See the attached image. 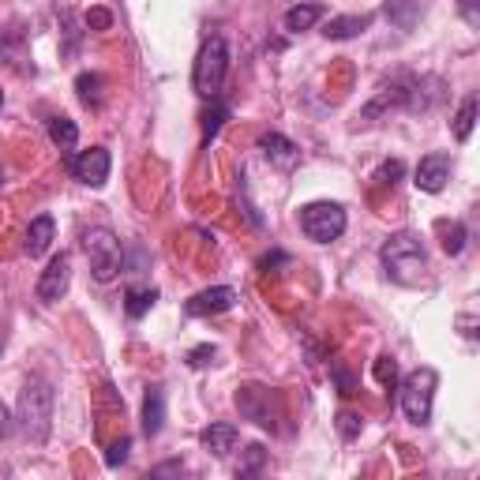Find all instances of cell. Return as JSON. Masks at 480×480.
Segmentation results:
<instances>
[{
    "mask_svg": "<svg viewBox=\"0 0 480 480\" xmlns=\"http://www.w3.org/2000/svg\"><path fill=\"white\" fill-rule=\"evenodd\" d=\"M154 301H158V290H128V315L132 319H143L150 308H154Z\"/></svg>",
    "mask_w": 480,
    "mask_h": 480,
    "instance_id": "44dd1931",
    "label": "cell"
},
{
    "mask_svg": "<svg viewBox=\"0 0 480 480\" xmlns=\"http://www.w3.org/2000/svg\"><path fill=\"white\" fill-rule=\"evenodd\" d=\"M230 72V46L221 35L207 38L199 56H196V72H191V87H196L203 98H221V83Z\"/></svg>",
    "mask_w": 480,
    "mask_h": 480,
    "instance_id": "3957f363",
    "label": "cell"
},
{
    "mask_svg": "<svg viewBox=\"0 0 480 480\" xmlns=\"http://www.w3.org/2000/svg\"><path fill=\"white\" fill-rule=\"evenodd\" d=\"M331 375H334V383L342 387V394H357V379L345 372V364H334V368H331Z\"/></svg>",
    "mask_w": 480,
    "mask_h": 480,
    "instance_id": "484cf974",
    "label": "cell"
},
{
    "mask_svg": "<svg viewBox=\"0 0 480 480\" xmlns=\"http://www.w3.org/2000/svg\"><path fill=\"white\" fill-rule=\"evenodd\" d=\"M301 230L315 244H331L345 233V207L342 203H308L301 210Z\"/></svg>",
    "mask_w": 480,
    "mask_h": 480,
    "instance_id": "8992f818",
    "label": "cell"
},
{
    "mask_svg": "<svg viewBox=\"0 0 480 480\" xmlns=\"http://www.w3.org/2000/svg\"><path fill=\"white\" fill-rule=\"evenodd\" d=\"M375 379L383 383V387H394V383H398V364L391 357H379L375 361Z\"/></svg>",
    "mask_w": 480,
    "mask_h": 480,
    "instance_id": "d4e9b609",
    "label": "cell"
},
{
    "mask_svg": "<svg viewBox=\"0 0 480 480\" xmlns=\"http://www.w3.org/2000/svg\"><path fill=\"white\" fill-rule=\"evenodd\" d=\"M237 439H240V432H237V424H210V428H203L199 432V443H203V451H210L214 458H226L233 446H237Z\"/></svg>",
    "mask_w": 480,
    "mask_h": 480,
    "instance_id": "7c38bea8",
    "label": "cell"
},
{
    "mask_svg": "<svg viewBox=\"0 0 480 480\" xmlns=\"http://www.w3.org/2000/svg\"><path fill=\"white\" fill-rule=\"evenodd\" d=\"M458 8H462V15L469 23H476V0H458Z\"/></svg>",
    "mask_w": 480,
    "mask_h": 480,
    "instance_id": "1f68e13d",
    "label": "cell"
},
{
    "mask_svg": "<svg viewBox=\"0 0 480 480\" xmlns=\"http://www.w3.org/2000/svg\"><path fill=\"white\" fill-rule=\"evenodd\" d=\"M68 169H72V177H76L79 184H87V188H102V184L109 180L113 158H109L106 147H90V150H83V154L72 158Z\"/></svg>",
    "mask_w": 480,
    "mask_h": 480,
    "instance_id": "52a82bcc",
    "label": "cell"
},
{
    "mask_svg": "<svg viewBox=\"0 0 480 480\" xmlns=\"http://www.w3.org/2000/svg\"><path fill=\"white\" fill-rule=\"evenodd\" d=\"M12 428H15V417L8 413V405L0 402V439H8V435H12Z\"/></svg>",
    "mask_w": 480,
    "mask_h": 480,
    "instance_id": "4dcf8cb0",
    "label": "cell"
},
{
    "mask_svg": "<svg viewBox=\"0 0 480 480\" xmlns=\"http://www.w3.org/2000/svg\"><path fill=\"white\" fill-rule=\"evenodd\" d=\"M263 462H267V451H263L260 443H251L248 451H244V462L237 465V473H240V476H251V473H260V469H263Z\"/></svg>",
    "mask_w": 480,
    "mask_h": 480,
    "instance_id": "603a6c76",
    "label": "cell"
},
{
    "mask_svg": "<svg viewBox=\"0 0 480 480\" xmlns=\"http://www.w3.org/2000/svg\"><path fill=\"white\" fill-rule=\"evenodd\" d=\"M214 353H218L214 345H199V349H191V353H188V364H191V368H207V364L214 361Z\"/></svg>",
    "mask_w": 480,
    "mask_h": 480,
    "instance_id": "83f0119b",
    "label": "cell"
},
{
    "mask_svg": "<svg viewBox=\"0 0 480 480\" xmlns=\"http://www.w3.org/2000/svg\"><path fill=\"white\" fill-rule=\"evenodd\" d=\"M383 260V271L387 278H394L398 285H417L428 271V255H424V244L413 237V233H394L379 251Z\"/></svg>",
    "mask_w": 480,
    "mask_h": 480,
    "instance_id": "7a4b0ae2",
    "label": "cell"
},
{
    "mask_svg": "<svg viewBox=\"0 0 480 480\" xmlns=\"http://www.w3.org/2000/svg\"><path fill=\"white\" fill-rule=\"evenodd\" d=\"M76 90H79V102H83V106H90V109L102 106V76L83 72V76L76 79Z\"/></svg>",
    "mask_w": 480,
    "mask_h": 480,
    "instance_id": "d6986e66",
    "label": "cell"
},
{
    "mask_svg": "<svg viewBox=\"0 0 480 480\" xmlns=\"http://www.w3.org/2000/svg\"><path fill=\"white\" fill-rule=\"evenodd\" d=\"M435 387H439V375L435 368H417L402 379V409L413 424H428L432 421V402H435Z\"/></svg>",
    "mask_w": 480,
    "mask_h": 480,
    "instance_id": "277c9868",
    "label": "cell"
},
{
    "mask_svg": "<svg viewBox=\"0 0 480 480\" xmlns=\"http://www.w3.org/2000/svg\"><path fill=\"white\" fill-rule=\"evenodd\" d=\"M0 109H5V90H0Z\"/></svg>",
    "mask_w": 480,
    "mask_h": 480,
    "instance_id": "d6a6232c",
    "label": "cell"
},
{
    "mask_svg": "<svg viewBox=\"0 0 480 480\" xmlns=\"http://www.w3.org/2000/svg\"><path fill=\"white\" fill-rule=\"evenodd\" d=\"M233 304H237V290L214 285V290H203L188 301V315H218V311H230Z\"/></svg>",
    "mask_w": 480,
    "mask_h": 480,
    "instance_id": "30bf717a",
    "label": "cell"
},
{
    "mask_svg": "<svg viewBox=\"0 0 480 480\" xmlns=\"http://www.w3.org/2000/svg\"><path fill=\"white\" fill-rule=\"evenodd\" d=\"M260 150L271 158V162H274L278 169H297V166H301V147H297L293 139L278 136V132L260 136Z\"/></svg>",
    "mask_w": 480,
    "mask_h": 480,
    "instance_id": "8fae6325",
    "label": "cell"
},
{
    "mask_svg": "<svg viewBox=\"0 0 480 480\" xmlns=\"http://www.w3.org/2000/svg\"><path fill=\"white\" fill-rule=\"evenodd\" d=\"M226 120H230V106L221 98H210V109L203 113V143H210L221 132V124H226Z\"/></svg>",
    "mask_w": 480,
    "mask_h": 480,
    "instance_id": "ac0fdd59",
    "label": "cell"
},
{
    "mask_svg": "<svg viewBox=\"0 0 480 480\" xmlns=\"http://www.w3.org/2000/svg\"><path fill=\"white\" fill-rule=\"evenodd\" d=\"M361 428H364V417H361V413H353V409H342V413H338V432H342V439H357Z\"/></svg>",
    "mask_w": 480,
    "mask_h": 480,
    "instance_id": "cb8c5ba5",
    "label": "cell"
},
{
    "mask_svg": "<svg viewBox=\"0 0 480 480\" xmlns=\"http://www.w3.org/2000/svg\"><path fill=\"white\" fill-rule=\"evenodd\" d=\"M368 23H372V15H338V19L327 23L323 35L334 38V42H345V38H357Z\"/></svg>",
    "mask_w": 480,
    "mask_h": 480,
    "instance_id": "9a60e30c",
    "label": "cell"
},
{
    "mask_svg": "<svg viewBox=\"0 0 480 480\" xmlns=\"http://www.w3.org/2000/svg\"><path fill=\"white\" fill-rule=\"evenodd\" d=\"M473 124H476V98L469 94V98L462 102V109H458V117H454V139L458 143H465L473 136Z\"/></svg>",
    "mask_w": 480,
    "mask_h": 480,
    "instance_id": "ffe728a7",
    "label": "cell"
},
{
    "mask_svg": "<svg viewBox=\"0 0 480 480\" xmlns=\"http://www.w3.org/2000/svg\"><path fill=\"white\" fill-rule=\"evenodd\" d=\"M53 218L49 214H38L35 221H30V230H26V240H23V251L30 255V260H38V255H46L49 251V244H53Z\"/></svg>",
    "mask_w": 480,
    "mask_h": 480,
    "instance_id": "4fadbf2b",
    "label": "cell"
},
{
    "mask_svg": "<svg viewBox=\"0 0 480 480\" xmlns=\"http://www.w3.org/2000/svg\"><path fill=\"white\" fill-rule=\"evenodd\" d=\"M49 139H53L60 150H76V143H79V128H76V120H68V117H53V120H49Z\"/></svg>",
    "mask_w": 480,
    "mask_h": 480,
    "instance_id": "e0dca14e",
    "label": "cell"
},
{
    "mask_svg": "<svg viewBox=\"0 0 480 480\" xmlns=\"http://www.w3.org/2000/svg\"><path fill=\"white\" fill-rule=\"evenodd\" d=\"M128 446H132V439H120V443L113 446V451H109V465H113V469L128 462Z\"/></svg>",
    "mask_w": 480,
    "mask_h": 480,
    "instance_id": "f546056e",
    "label": "cell"
},
{
    "mask_svg": "<svg viewBox=\"0 0 480 480\" xmlns=\"http://www.w3.org/2000/svg\"><path fill=\"white\" fill-rule=\"evenodd\" d=\"M19 428L30 443H46L53 428V387L42 375H30L26 387L19 391Z\"/></svg>",
    "mask_w": 480,
    "mask_h": 480,
    "instance_id": "6da1fadb",
    "label": "cell"
},
{
    "mask_svg": "<svg viewBox=\"0 0 480 480\" xmlns=\"http://www.w3.org/2000/svg\"><path fill=\"white\" fill-rule=\"evenodd\" d=\"M398 177H402V162H387V166H379V173H375L379 184H398Z\"/></svg>",
    "mask_w": 480,
    "mask_h": 480,
    "instance_id": "f1b7e54d",
    "label": "cell"
},
{
    "mask_svg": "<svg viewBox=\"0 0 480 480\" xmlns=\"http://www.w3.org/2000/svg\"><path fill=\"white\" fill-rule=\"evenodd\" d=\"M162 428H166V391L162 387H147V398H143V432L158 435Z\"/></svg>",
    "mask_w": 480,
    "mask_h": 480,
    "instance_id": "5bb4252c",
    "label": "cell"
},
{
    "mask_svg": "<svg viewBox=\"0 0 480 480\" xmlns=\"http://www.w3.org/2000/svg\"><path fill=\"white\" fill-rule=\"evenodd\" d=\"M68 281H72V260H68V255H56V260L38 278V301L42 304H56L64 293H68Z\"/></svg>",
    "mask_w": 480,
    "mask_h": 480,
    "instance_id": "9c48e42d",
    "label": "cell"
},
{
    "mask_svg": "<svg viewBox=\"0 0 480 480\" xmlns=\"http://www.w3.org/2000/svg\"><path fill=\"white\" fill-rule=\"evenodd\" d=\"M83 23H87V26H90V30H109V26H113V15H109V12H106V8H90V12H87V19H83Z\"/></svg>",
    "mask_w": 480,
    "mask_h": 480,
    "instance_id": "4316f807",
    "label": "cell"
},
{
    "mask_svg": "<svg viewBox=\"0 0 480 480\" xmlns=\"http://www.w3.org/2000/svg\"><path fill=\"white\" fill-rule=\"evenodd\" d=\"M465 226L462 221H451V226H443V248H446V255H462L465 251Z\"/></svg>",
    "mask_w": 480,
    "mask_h": 480,
    "instance_id": "7402d4cb",
    "label": "cell"
},
{
    "mask_svg": "<svg viewBox=\"0 0 480 480\" xmlns=\"http://www.w3.org/2000/svg\"><path fill=\"white\" fill-rule=\"evenodd\" d=\"M83 248L90 255V271H94V278H98V281H113L120 274V267H124V248H120V240H117L113 230H106V226L87 230L83 233Z\"/></svg>",
    "mask_w": 480,
    "mask_h": 480,
    "instance_id": "5b68a950",
    "label": "cell"
},
{
    "mask_svg": "<svg viewBox=\"0 0 480 480\" xmlns=\"http://www.w3.org/2000/svg\"><path fill=\"white\" fill-rule=\"evenodd\" d=\"M319 19H323V5H297L285 12V30H293V35H301V30H311Z\"/></svg>",
    "mask_w": 480,
    "mask_h": 480,
    "instance_id": "2e32d148",
    "label": "cell"
},
{
    "mask_svg": "<svg viewBox=\"0 0 480 480\" xmlns=\"http://www.w3.org/2000/svg\"><path fill=\"white\" fill-rule=\"evenodd\" d=\"M0 180H5V169H0Z\"/></svg>",
    "mask_w": 480,
    "mask_h": 480,
    "instance_id": "836d02e7",
    "label": "cell"
},
{
    "mask_svg": "<svg viewBox=\"0 0 480 480\" xmlns=\"http://www.w3.org/2000/svg\"><path fill=\"white\" fill-rule=\"evenodd\" d=\"M446 180H451V154H443V150L424 154L421 166H417V173H413V184H417L421 191H428V196L443 191Z\"/></svg>",
    "mask_w": 480,
    "mask_h": 480,
    "instance_id": "ba28073f",
    "label": "cell"
}]
</instances>
